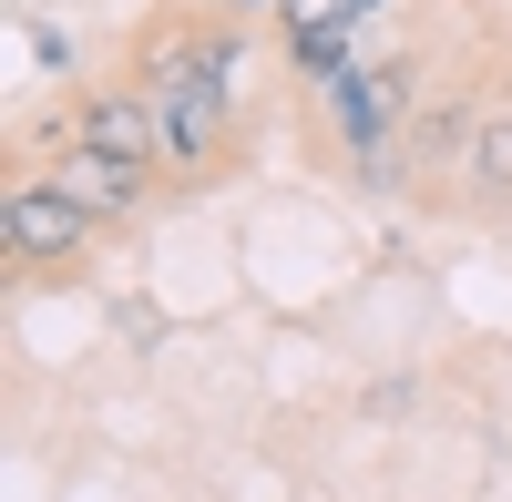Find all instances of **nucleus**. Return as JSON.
Wrapping results in <instances>:
<instances>
[{
    "mask_svg": "<svg viewBox=\"0 0 512 502\" xmlns=\"http://www.w3.org/2000/svg\"><path fill=\"white\" fill-rule=\"evenodd\" d=\"M123 82H144V103L164 123V175H216L236 144V21H195V31H144V52Z\"/></svg>",
    "mask_w": 512,
    "mask_h": 502,
    "instance_id": "f257e3e1",
    "label": "nucleus"
},
{
    "mask_svg": "<svg viewBox=\"0 0 512 502\" xmlns=\"http://www.w3.org/2000/svg\"><path fill=\"white\" fill-rule=\"evenodd\" d=\"M0 257H11L21 277H52V267L93 257V216L72 205L62 175H21L11 195H0Z\"/></svg>",
    "mask_w": 512,
    "mask_h": 502,
    "instance_id": "f03ea898",
    "label": "nucleus"
},
{
    "mask_svg": "<svg viewBox=\"0 0 512 502\" xmlns=\"http://www.w3.org/2000/svg\"><path fill=\"white\" fill-rule=\"evenodd\" d=\"M72 144L134 164V175H164V123H154V103H144V82H93V93L72 103Z\"/></svg>",
    "mask_w": 512,
    "mask_h": 502,
    "instance_id": "7ed1b4c3",
    "label": "nucleus"
},
{
    "mask_svg": "<svg viewBox=\"0 0 512 502\" xmlns=\"http://www.w3.org/2000/svg\"><path fill=\"white\" fill-rule=\"evenodd\" d=\"M318 103H328V123H338V144H349V154H379V144L400 134V113H410V62L338 72V82H318Z\"/></svg>",
    "mask_w": 512,
    "mask_h": 502,
    "instance_id": "20e7f679",
    "label": "nucleus"
},
{
    "mask_svg": "<svg viewBox=\"0 0 512 502\" xmlns=\"http://www.w3.org/2000/svg\"><path fill=\"white\" fill-rule=\"evenodd\" d=\"M52 175L72 185V205H82L93 226H134L144 205H154V175H134V164H113V154H93V144H72Z\"/></svg>",
    "mask_w": 512,
    "mask_h": 502,
    "instance_id": "39448f33",
    "label": "nucleus"
},
{
    "mask_svg": "<svg viewBox=\"0 0 512 502\" xmlns=\"http://www.w3.org/2000/svg\"><path fill=\"white\" fill-rule=\"evenodd\" d=\"M287 31V62L308 72V82H338L349 72V31H328V21H277Z\"/></svg>",
    "mask_w": 512,
    "mask_h": 502,
    "instance_id": "423d86ee",
    "label": "nucleus"
},
{
    "mask_svg": "<svg viewBox=\"0 0 512 502\" xmlns=\"http://www.w3.org/2000/svg\"><path fill=\"white\" fill-rule=\"evenodd\" d=\"M461 175H472V185H492V195H512V113L472 123V154H461Z\"/></svg>",
    "mask_w": 512,
    "mask_h": 502,
    "instance_id": "0eeeda50",
    "label": "nucleus"
}]
</instances>
